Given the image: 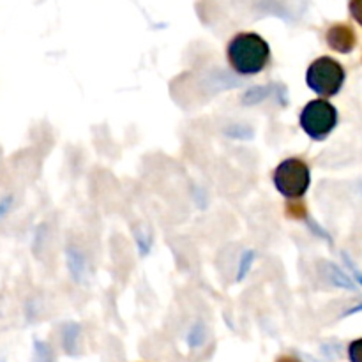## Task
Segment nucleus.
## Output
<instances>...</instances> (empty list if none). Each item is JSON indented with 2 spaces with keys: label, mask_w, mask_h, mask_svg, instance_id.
<instances>
[{
  "label": "nucleus",
  "mask_w": 362,
  "mask_h": 362,
  "mask_svg": "<svg viewBox=\"0 0 362 362\" xmlns=\"http://www.w3.org/2000/svg\"><path fill=\"white\" fill-rule=\"evenodd\" d=\"M269 45L253 32L235 35L228 45V60L243 74L260 73L269 62Z\"/></svg>",
  "instance_id": "obj_1"
},
{
  "label": "nucleus",
  "mask_w": 362,
  "mask_h": 362,
  "mask_svg": "<svg viewBox=\"0 0 362 362\" xmlns=\"http://www.w3.org/2000/svg\"><path fill=\"white\" fill-rule=\"evenodd\" d=\"M350 13L357 23L362 25V0H350Z\"/></svg>",
  "instance_id": "obj_6"
},
{
  "label": "nucleus",
  "mask_w": 362,
  "mask_h": 362,
  "mask_svg": "<svg viewBox=\"0 0 362 362\" xmlns=\"http://www.w3.org/2000/svg\"><path fill=\"white\" fill-rule=\"evenodd\" d=\"M274 182L279 193L286 198H299L310 186V170L300 159H286L276 170Z\"/></svg>",
  "instance_id": "obj_3"
},
{
  "label": "nucleus",
  "mask_w": 362,
  "mask_h": 362,
  "mask_svg": "<svg viewBox=\"0 0 362 362\" xmlns=\"http://www.w3.org/2000/svg\"><path fill=\"white\" fill-rule=\"evenodd\" d=\"M278 362H297V361L292 359V357H283V359H279Z\"/></svg>",
  "instance_id": "obj_8"
},
{
  "label": "nucleus",
  "mask_w": 362,
  "mask_h": 362,
  "mask_svg": "<svg viewBox=\"0 0 362 362\" xmlns=\"http://www.w3.org/2000/svg\"><path fill=\"white\" fill-rule=\"evenodd\" d=\"M336 120H338L336 108L324 99L311 101L300 115V124H303L304 131L315 140H322L324 136H327L334 129Z\"/></svg>",
  "instance_id": "obj_4"
},
{
  "label": "nucleus",
  "mask_w": 362,
  "mask_h": 362,
  "mask_svg": "<svg viewBox=\"0 0 362 362\" xmlns=\"http://www.w3.org/2000/svg\"><path fill=\"white\" fill-rule=\"evenodd\" d=\"M343 80H345V71L331 57L315 60L308 69V85L324 98L334 95L341 88Z\"/></svg>",
  "instance_id": "obj_2"
},
{
  "label": "nucleus",
  "mask_w": 362,
  "mask_h": 362,
  "mask_svg": "<svg viewBox=\"0 0 362 362\" xmlns=\"http://www.w3.org/2000/svg\"><path fill=\"white\" fill-rule=\"evenodd\" d=\"M350 359L352 362H362V339L350 346Z\"/></svg>",
  "instance_id": "obj_7"
},
{
  "label": "nucleus",
  "mask_w": 362,
  "mask_h": 362,
  "mask_svg": "<svg viewBox=\"0 0 362 362\" xmlns=\"http://www.w3.org/2000/svg\"><path fill=\"white\" fill-rule=\"evenodd\" d=\"M327 42L336 52L346 53L356 46V32L349 25H334L327 32Z\"/></svg>",
  "instance_id": "obj_5"
}]
</instances>
